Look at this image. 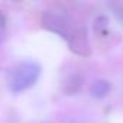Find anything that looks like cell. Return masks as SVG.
Segmentation results:
<instances>
[{
    "label": "cell",
    "instance_id": "obj_1",
    "mask_svg": "<svg viewBox=\"0 0 123 123\" xmlns=\"http://www.w3.org/2000/svg\"><path fill=\"white\" fill-rule=\"evenodd\" d=\"M42 22L48 31L55 32L61 38H64L74 52L81 55L88 54V39L86 31L83 26L77 25L64 10H46L43 13Z\"/></svg>",
    "mask_w": 123,
    "mask_h": 123
},
{
    "label": "cell",
    "instance_id": "obj_2",
    "mask_svg": "<svg viewBox=\"0 0 123 123\" xmlns=\"http://www.w3.org/2000/svg\"><path fill=\"white\" fill-rule=\"evenodd\" d=\"M41 75V65L35 61L19 62L7 77V86L13 93H22L31 88Z\"/></svg>",
    "mask_w": 123,
    "mask_h": 123
},
{
    "label": "cell",
    "instance_id": "obj_3",
    "mask_svg": "<svg viewBox=\"0 0 123 123\" xmlns=\"http://www.w3.org/2000/svg\"><path fill=\"white\" fill-rule=\"evenodd\" d=\"M110 88H111V86L107 80H96L90 87V93L96 98H103L104 96H107Z\"/></svg>",
    "mask_w": 123,
    "mask_h": 123
},
{
    "label": "cell",
    "instance_id": "obj_4",
    "mask_svg": "<svg viewBox=\"0 0 123 123\" xmlns=\"http://www.w3.org/2000/svg\"><path fill=\"white\" fill-rule=\"evenodd\" d=\"M5 31H6V18L3 16L2 12H0V43H2V41H3Z\"/></svg>",
    "mask_w": 123,
    "mask_h": 123
}]
</instances>
